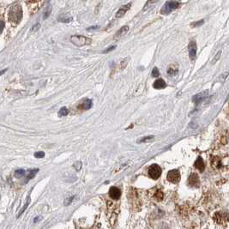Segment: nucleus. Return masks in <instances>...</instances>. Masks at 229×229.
Returning a JSON list of instances; mask_svg holds the SVG:
<instances>
[{"mask_svg": "<svg viewBox=\"0 0 229 229\" xmlns=\"http://www.w3.org/2000/svg\"><path fill=\"white\" fill-rule=\"evenodd\" d=\"M23 17V11L21 6L19 5H15L11 8L10 14H9V20L13 23L17 24Z\"/></svg>", "mask_w": 229, "mask_h": 229, "instance_id": "1", "label": "nucleus"}, {"mask_svg": "<svg viewBox=\"0 0 229 229\" xmlns=\"http://www.w3.org/2000/svg\"><path fill=\"white\" fill-rule=\"evenodd\" d=\"M70 41L76 46H83L87 45H90L92 43V40L83 35H72L70 37Z\"/></svg>", "mask_w": 229, "mask_h": 229, "instance_id": "2", "label": "nucleus"}, {"mask_svg": "<svg viewBox=\"0 0 229 229\" xmlns=\"http://www.w3.org/2000/svg\"><path fill=\"white\" fill-rule=\"evenodd\" d=\"M180 5H181L179 3L176 2V1H168L163 5L162 9L161 10V13L162 15H167L171 11H173V10H176V9L179 8Z\"/></svg>", "mask_w": 229, "mask_h": 229, "instance_id": "3", "label": "nucleus"}, {"mask_svg": "<svg viewBox=\"0 0 229 229\" xmlns=\"http://www.w3.org/2000/svg\"><path fill=\"white\" fill-rule=\"evenodd\" d=\"M161 168L158 164H153L149 168V175L151 179L156 180L161 177Z\"/></svg>", "mask_w": 229, "mask_h": 229, "instance_id": "4", "label": "nucleus"}, {"mask_svg": "<svg viewBox=\"0 0 229 229\" xmlns=\"http://www.w3.org/2000/svg\"><path fill=\"white\" fill-rule=\"evenodd\" d=\"M167 179L171 183H174V184L179 183V181L180 180V173H179V171L177 170V169H173V170L169 171L167 175Z\"/></svg>", "mask_w": 229, "mask_h": 229, "instance_id": "5", "label": "nucleus"}, {"mask_svg": "<svg viewBox=\"0 0 229 229\" xmlns=\"http://www.w3.org/2000/svg\"><path fill=\"white\" fill-rule=\"evenodd\" d=\"M188 184L191 187H199L200 185V179L196 173H191L188 179Z\"/></svg>", "mask_w": 229, "mask_h": 229, "instance_id": "6", "label": "nucleus"}, {"mask_svg": "<svg viewBox=\"0 0 229 229\" xmlns=\"http://www.w3.org/2000/svg\"><path fill=\"white\" fill-rule=\"evenodd\" d=\"M188 51H189V56L191 60H194L196 58V44L194 40H191L188 46Z\"/></svg>", "mask_w": 229, "mask_h": 229, "instance_id": "7", "label": "nucleus"}, {"mask_svg": "<svg viewBox=\"0 0 229 229\" xmlns=\"http://www.w3.org/2000/svg\"><path fill=\"white\" fill-rule=\"evenodd\" d=\"M109 195L112 199L113 200H119L121 196V191L118 187H111L109 190Z\"/></svg>", "mask_w": 229, "mask_h": 229, "instance_id": "8", "label": "nucleus"}, {"mask_svg": "<svg viewBox=\"0 0 229 229\" xmlns=\"http://www.w3.org/2000/svg\"><path fill=\"white\" fill-rule=\"evenodd\" d=\"M208 91H204V92L199 93V94H196L195 96H193L192 100H193V102L196 105H198V104H200L202 101H203L205 100V98L208 96Z\"/></svg>", "mask_w": 229, "mask_h": 229, "instance_id": "9", "label": "nucleus"}, {"mask_svg": "<svg viewBox=\"0 0 229 229\" xmlns=\"http://www.w3.org/2000/svg\"><path fill=\"white\" fill-rule=\"evenodd\" d=\"M214 220L216 223L222 224L223 222L227 220V214H226L222 212H216L214 214Z\"/></svg>", "mask_w": 229, "mask_h": 229, "instance_id": "10", "label": "nucleus"}, {"mask_svg": "<svg viewBox=\"0 0 229 229\" xmlns=\"http://www.w3.org/2000/svg\"><path fill=\"white\" fill-rule=\"evenodd\" d=\"M131 3H129V4H127V5H124V6H122V7L117 11V13H116V17H117V18H121V17H123L125 15V13L131 9Z\"/></svg>", "mask_w": 229, "mask_h": 229, "instance_id": "11", "label": "nucleus"}, {"mask_svg": "<svg viewBox=\"0 0 229 229\" xmlns=\"http://www.w3.org/2000/svg\"><path fill=\"white\" fill-rule=\"evenodd\" d=\"M194 167L199 170L201 173H202L205 169V164H204V161L202 160V158L201 156H198L197 159L195 161V163H194Z\"/></svg>", "mask_w": 229, "mask_h": 229, "instance_id": "12", "label": "nucleus"}, {"mask_svg": "<svg viewBox=\"0 0 229 229\" xmlns=\"http://www.w3.org/2000/svg\"><path fill=\"white\" fill-rule=\"evenodd\" d=\"M211 166L215 169H220L222 167V162H221V159L219 156H214L212 157L211 160Z\"/></svg>", "mask_w": 229, "mask_h": 229, "instance_id": "13", "label": "nucleus"}, {"mask_svg": "<svg viewBox=\"0 0 229 229\" xmlns=\"http://www.w3.org/2000/svg\"><path fill=\"white\" fill-rule=\"evenodd\" d=\"M179 71V65L178 64H172L168 66L167 68V75L168 76H174L178 73Z\"/></svg>", "mask_w": 229, "mask_h": 229, "instance_id": "14", "label": "nucleus"}, {"mask_svg": "<svg viewBox=\"0 0 229 229\" xmlns=\"http://www.w3.org/2000/svg\"><path fill=\"white\" fill-rule=\"evenodd\" d=\"M93 106V101L90 99H85L82 103L79 106V108L82 110H88L92 107Z\"/></svg>", "mask_w": 229, "mask_h": 229, "instance_id": "15", "label": "nucleus"}, {"mask_svg": "<svg viewBox=\"0 0 229 229\" xmlns=\"http://www.w3.org/2000/svg\"><path fill=\"white\" fill-rule=\"evenodd\" d=\"M153 87L156 89H162V88H165L167 87V84L165 82V81L163 79H157L154 84H153Z\"/></svg>", "mask_w": 229, "mask_h": 229, "instance_id": "16", "label": "nucleus"}, {"mask_svg": "<svg viewBox=\"0 0 229 229\" xmlns=\"http://www.w3.org/2000/svg\"><path fill=\"white\" fill-rule=\"evenodd\" d=\"M129 31V26L125 25V26H123L119 30L117 31V33L115 34V38H120L122 36H124L125 35H126Z\"/></svg>", "mask_w": 229, "mask_h": 229, "instance_id": "17", "label": "nucleus"}, {"mask_svg": "<svg viewBox=\"0 0 229 229\" xmlns=\"http://www.w3.org/2000/svg\"><path fill=\"white\" fill-rule=\"evenodd\" d=\"M58 22H60V23H70V22L72 21V17H69V16L66 15V14H63V15H61V16L58 17Z\"/></svg>", "mask_w": 229, "mask_h": 229, "instance_id": "18", "label": "nucleus"}, {"mask_svg": "<svg viewBox=\"0 0 229 229\" xmlns=\"http://www.w3.org/2000/svg\"><path fill=\"white\" fill-rule=\"evenodd\" d=\"M164 198V194L161 190H157L155 193H154V199L157 202H161L162 201Z\"/></svg>", "mask_w": 229, "mask_h": 229, "instance_id": "19", "label": "nucleus"}, {"mask_svg": "<svg viewBox=\"0 0 229 229\" xmlns=\"http://www.w3.org/2000/svg\"><path fill=\"white\" fill-rule=\"evenodd\" d=\"M39 172V169H31V170H29V174H28V177L26 178L25 179V183L29 182V180L32 179L33 178H35V174Z\"/></svg>", "mask_w": 229, "mask_h": 229, "instance_id": "20", "label": "nucleus"}, {"mask_svg": "<svg viewBox=\"0 0 229 229\" xmlns=\"http://www.w3.org/2000/svg\"><path fill=\"white\" fill-rule=\"evenodd\" d=\"M15 177L16 178H22L25 175V170L24 169H17L15 171V173H14Z\"/></svg>", "mask_w": 229, "mask_h": 229, "instance_id": "21", "label": "nucleus"}, {"mask_svg": "<svg viewBox=\"0 0 229 229\" xmlns=\"http://www.w3.org/2000/svg\"><path fill=\"white\" fill-rule=\"evenodd\" d=\"M68 113H69V111H68L67 107L64 106V107H62L59 110V112H58V116L59 117H64V116L68 115Z\"/></svg>", "mask_w": 229, "mask_h": 229, "instance_id": "22", "label": "nucleus"}, {"mask_svg": "<svg viewBox=\"0 0 229 229\" xmlns=\"http://www.w3.org/2000/svg\"><path fill=\"white\" fill-rule=\"evenodd\" d=\"M51 12H52V6H51V5H49V6L46 8V11H45V13H44L43 19H44V20L47 19V18L49 17V16L51 15Z\"/></svg>", "mask_w": 229, "mask_h": 229, "instance_id": "23", "label": "nucleus"}, {"mask_svg": "<svg viewBox=\"0 0 229 229\" xmlns=\"http://www.w3.org/2000/svg\"><path fill=\"white\" fill-rule=\"evenodd\" d=\"M129 61H130V58H124V59L121 61V63H120V70H124V69L127 66Z\"/></svg>", "mask_w": 229, "mask_h": 229, "instance_id": "24", "label": "nucleus"}, {"mask_svg": "<svg viewBox=\"0 0 229 229\" xmlns=\"http://www.w3.org/2000/svg\"><path fill=\"white\" fill-rule=\"evenodd\" d=\"M203 23H204V20H199V21H197V22L192 23L191 24V28H196V27L202 26Z\"/></svg>", "mask_w": 229, "mask_h": 229, "instance_id": "25", "label": "nucleus"}, {"mask_svg": "<svg viewBox=\"0 0 229 229\" xmlns=\"http://www.w3.org/2000/svg\"><path fill=\"white\" fill-rule=\"evenodd\" d=\"M29 203H30V198L29 197V199H28L27 202H26V203H25V205H24V206L23 207L22 210H21V211L19 212V214H18V217H19V216H20V215H21V214H23V212H24V211L26 210V208H28V206L29 205Z\"/></svg>", "mask_w": 229, "mask_h": 229, "instance_id": "26", "label": "nucleus"}, {"mask_svg": "<svg viewBox=\"0 0 229 229\" xmlns=\"http://www.w3.org/2000/svg\"><path fill=\"white\" fill-rule=\"evenodd\" d=\"M220 55H221V51H219L218 52H217V54L214 56V59L212 60V62H211V64H214V63H216L219 59H220Z\"/></svg>", "mask_w": 229, "mask_h": 229, "instance_id": "27", "label": "nucleus"}, {"mask_svg": "<svg viewBox=\"0 0 229 229\" xmlns=\"http://www.w3.org/2000/svg\"><path fill=\"white\" fill-rule=\"evenodd\" d=\"M154 139V136H149V137H145L143 138H142L141 140H139L137 143H145V142H148L149 140H152Z\"/></svg>", "mask_w": 229, "mask_h": 229, "instance_id": "28", "label": "nucleus"}, {"mask_svg": "<svg viewBox=\"0 0 229 229\" xmlns=\"http://www.w3.org/2000/svg\"><path fill=\"white\" fill-rule=\"evenodd\" d=\"M75 198V196H70L69 198H67V199H65L64 200V204L65 205V206H68L69 204H70L71 202H72V201H73V199Z\"/></svg>", "mask_w": 229, "mask_h": 229, "instance_id": "29", "label": "nucleus"}, {"mask_svg": "<svg viewBox=\"0 0 229 229\" xmlns=\"http://www.w3.org/2000/svg\"><path fill=\"white\" fill-rule=\"evenodd\" d=\"M152 76H153L154 77H158V76H160V72H159L157 67H155V68L153 69V70H152Z\"/></svg>", "mask_w": 229, "mask_h": 229, "instance_id": "30", "label": "nucleus"}, {"mask_svg": "<svg viewBox=\"0 0 229 229\" xmlns=\"http://www.w3.org/2000/svg\"><path fill=\"white\" fill-rule=\"evenodd\" d=\"M44 156H45V153L42 152V151H39V152L35 153V158L40 159V158H43Z\"/></svg>", "mask_w": 229, "mask_h": 229, "instance_id": "31", "label": "nucleus"}, {"mask_svg": "<svg viewBox=\"0 0 229 229\" xmlns=\"http://www.w3.org/2000/svg\"><path fill=\"white\" fill-rule=\"evenodd\" d=\"M115 48H116V46H109L108 48H106V50H104L102 52H103V53H108V52H110L111 51L114 50Z\"/></svg>", "mask_w": 229, "mask_h": 229, "instance_id": "32", "label": "nucleus"}, {"mask_svg": "<svg viewBox=\"0 0 229 229\" xmlns=\"http://www.w3.org/2000/svg\"><path fill=\"white\" fill-rule=\"evenodd\" d=\"M74 167H75L76 170L79 171V170L81 169V167H82V162H81V161H76V162L75 163Z\"/></svg>", "mask_w": 229, "mask_h": 229, "instance_id": "33", "label": "nucleus"}, {"mask_svg": "<svg viewBox=\"0 0 229 229\" xmlns=\"http://www.w3.org/2000/svg\"><path fill=\"white\" fill-rule=\"evenodd\" d=\"M40 23H36L35 25H34V26L32 27L31 31H32V32H35V31H37V30L40 29Z\"/></svg>", "mask_w": 229, "mask_h": 229, "instance_id": "34", "label": "nucleus"}, {"mask_svg": "<svg viewBox=\"0 0 229 229\" xmlns=\"http://www.w3.org/2000/svg\"><path fill=\"white\" fill-rule=\"evenodd\" d=\"M227 76H228V72H225V73H223V74L220 76V78L221 81L224 82V81L227 78Z\"/></svg>", "mask_w": 229, "mask_h": 229, "instance_id": "35", "label": "nucleus"}, {"mask_svg": "<svg viewBox=\"0 0 229 229\" xmlns=\"http://www.w3.org/2000/svg\"><path fill=\"white\" fill-rule=\"evenodd\" d=\"M4 28H5V23L0 20V34H1L2 31L4 30Z\"/></svg>", "mask_w": 229, "mask_h": 229, "instance_id": "36", "label": "nucleus"}, {"mask_svg": "<svg viewBox=\"0 0 229 229\" xmlns=\"http://www.w3.org/2000/svg\"><path fill=\"white\" fill-rule=\"evenodd\" d=\"M99 26H93V27H90L88 29V31H90V30H94V29H98Z\"/></svg>", "mask_w": 229, "mask_h": 229, "instance_id": "37", "label": "nucleus"}, {"mask_svg": "<svg viewBox=\"0 0 229 229\" xmlns=\"http://www.w3.org/2000/svg\"><path fill=\"white\" fill-rule=\"evenodd\" d=\"M41 219H42L41 216H37V217H35V218L34 219V222H38V221L40 220Z\"/></svg>", "mask_w": 229, "mask_h": 229, "instance_id": "38", "label": "nucleus"}, {"mask_svg": "<svg viewBox=\"0 0 229 229\" xmlns=\"http://www.w3.org/2000/svg\"><path fill=\"white\" fill-rule=\"evenodd\" d=\"M159 1V0H149V4H155Z\"/></svg>", "mask_w": 229, "mask_h": 229, "instance_id": "39", "label": "nucleus"}, {"mask_svg": "<svg viewBox=\"0 0 229 229\" xmlns=\"http://www.w3.org/2000/svg\"><path fill=\"white\" fill-rule=\"evenodd\" d=\"M39 1H40V0H28V2L32 3V4H34V3H37V2H39Z\"/></svg>", "mask_w": 229, "mask_h": 229, "instance_id": "40", "label": "nucleus"}, {"mask_svg": "<svg viewBox=\"0 0 229 229\" xmlns=\"http://www.w3.org/2000/svg\"><path fill=\"white\" fill-rule=\"evenodd\" d=\"M5 71H7V69H5V70H1V72H0V76H2L3 74H5Z\"/></svg>", "mask_w": 229, "mask_h": 229, "instance_id": "41", "label": "nucleus"}, {"mask_svg": "<svg viewBox=\"0 0 229 229\" xmlns=\"http://www.w3.org/2000/svg\"><path fill=\"white\" fill-rule=\"evenodd\" d=\"M179 1H180V0H179Z\"/></svg>", "mask_w": 229, "mask_h": 229, "instance_id": "42", "label": "nucleus"}]
</instances>
